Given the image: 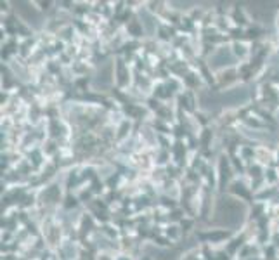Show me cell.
<instances>
[{
  "label": "cell",
  "instance_id": "3",
  "mask_svg": "<svg viewBox=\"0 0 279 260\" xmlns=\"http://www.w3.org/2000/svg\"><path fill=\"white\" fill-rule=\"evenodd\" d=\"M234 63V58L227 49H220L217 54L212 58V66L213 68H218V66H224V65H233Z\"/></svg>",
  "mask_w": 279,
  "mask_h": 260
},
{
  "label": "cell",
  "instance_id": "2",
  "mask_svg": "<svg viewBox=\"0 0 279 260\" xmlns=\"http://www.w3.org/2000/svg\"><path fill=\"white\" fill-rule=\"evenodd\" d=\"M220 99L226 106H234V104L245 102L246 99H248V92H246V89H234V90H229L227 94H224Z\"/></svg>",
  "mask_w": 279,
  "mask_h": 260
},
{
  "label": "cell",
  "instance_id": "1",
  "mask_svg": "<svg viewBox=\"0 0 279 260\" xmlns=\"http://www.w3.org/2000/svg\"><path fill=\"white\" fill-rule=\"evenodd\" d=\"M243 217H245V206L241 205L236 199H222L218 203L217 208V219L222 226L227 227H236L243 222Z\"/></svg>",
  "mask_w": 279,
  "mask_h": 260
}]
</instances>
